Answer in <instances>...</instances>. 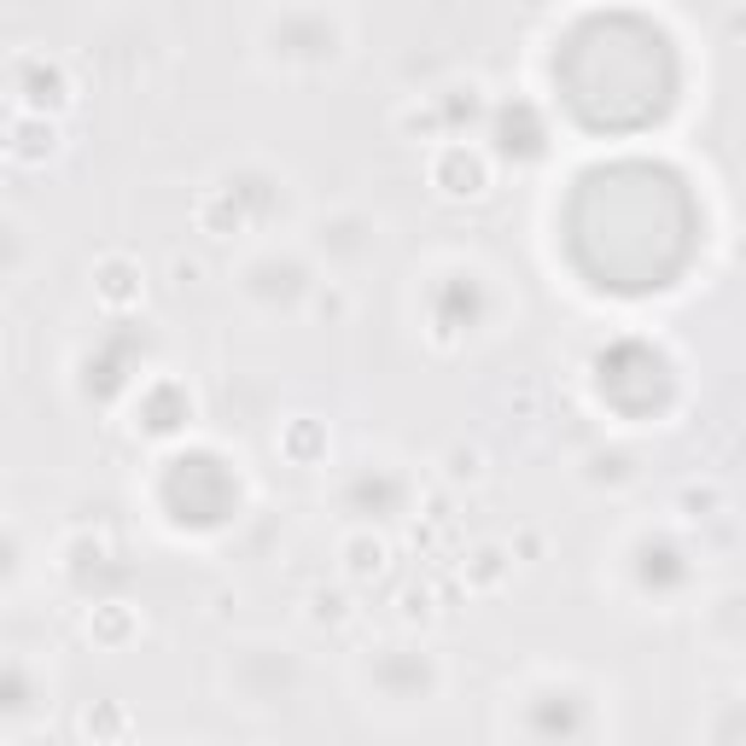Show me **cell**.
<instances>
[{
    "label": "cell",
    "instance_id": "cell-1",
    "mask_svg": "<svg viewBox=\"0 0 746 746\" xmlns=\"http://www.w3.org/2000/svg\"><path fill=\"white\" fill-rule=\"evenodd\" d=\"M426 175H431V186H438L444 199H484V186H490V158H484L479 147H467V140H449V147L431 152Z\"/></svg>",
    "mask_w": 746,
    "mask_h": 746
},
{
    "label": "cell",
    "instance_id": "cell-2",
    "mask_svg": "<svg viewBox=\"0 0 746 746\" xmlns=\"http://www.w3.org/2000/svg\"><path fill=\"white\" fill-rule=\"evenodd\" d=\"M140 268L129 263V257H106V263H99L94 268V298L99 303H106V309H122V303H135L140 298Z\"/></svg>",
    "mask_w": 746,
    "mask_h": 746
},
{
    "label": "cell",
    "instance_id": "cell-3",
    "mask_svg": "<svg viewBox=\"0 0 746 746\" xmlns=\"http://www.w3.org/2000/svg\"><path fill=\"white\" fill-rule=\"evenodd\" d=\"M106 729H117V735H129V712L122 706H99V712H82V735H88L94 746H106Z\"/></svg>",
    "mask_w": 746,
    "mask_h": 746
},
{
    "label": "cell",
    "instance_id": "cell-4",
    "mask_svg": "<svg viewBox=\"0 0 746 746\" xmlns=\"http://www.w3.org/2000/svg\"><path fill=\"white\" fill-rule=\"evenodd\" d=\"M99 630V641H122V630H129V612H122V600H111V607H99L88 618V636Z\"/></svg>",
    "mask_w": 746,
    "mask_h": 746
}]
</instances>
